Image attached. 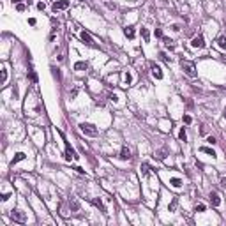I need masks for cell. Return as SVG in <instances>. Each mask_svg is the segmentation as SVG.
<instances>
[{
	"instance_id": "cell-1",
	"label": "cell",
	"mask_w": 226,
	"mask_h": 226,
	"mask_svg": "<svg viewBox=\"0 0 226 226\" xmlns=\"http://www.w3.org/2000/svg\"><path fill=\"white\" fill-rule=\"evenodd\" d=\"M80 131L85 134V136H90V138H96L97 134H99V131H97L96 125L87 124V122H81V124H80Z\"/></svg>"
},
{
	"instance_id": "cell-2",
	"label": "cell",
	"mask_w": 226,
	"mask_h": 226,
	"mask_svg": "<svg viewBox=\"0 0 226 226\" xmlns=\"http://www.w3.org/2000/svg\"><path fill=\"white\" fill-rule=\"evenodd\" d=\"M182 71L189 76V78H196V69H194V64L193 62H187V60H182Z\"/></svg>"
},
{
	"instance_id": "cell-3",
	"label": "cell",
	"mask_w": 226,
	"mask_h": 226,
	"mask_svg": "<svg viewBox=\"0 0 226 226\" xmlns=\"http://www.w3.org/2000/svg\"><path fill=\"white\" fill-rule=\"evenodd\" d=\"M11 219L14 221V223H27V216H25V212L23 210H11Z\"/></svg>"
},
{
	"instance_id": "cell-4",
	"label": "cell",
	"mask_w": 226,
	"mask_h": 226,
	"mask_svg": "<svg viewBox=\"0 0 226 226\" xmlns=\"http://www.w3.org/2000/svg\"><path fill=\"white\" fill-rule=\"evenodd\" d=\"M69 7V0H55L53 2V6H51V9L57 12V11H64V9H67Z\"/></svg>"
},
{
	"instance_id": "cell-5",
	"label": "cell",
	"mask_w": 226,
	"mask_h": 226,
	"mask_svg": "<svg viewBox=\"0 0 226 226\" xmlns=\"http://www.w3.org/2000/svg\"><path fill=\"white\" fill-rule=\"evenodd\" d=\"M191 46H193V48H198V50L205 48V37H203L201 34H200V35H196V37L191 41Z\"/></svg>"
},
{
	"instance_id": "cell-6",
	"label": "cell",
	"mask_w": 226,
	"mask_h": 226,
	"mask_svg": "<svg viewBox=\"0 0 226 226\" xmlns=\"http://www.w3.org/2000/svg\"><path fill=\"white\" fill-rule=\"evenodd\" d=\"M80 37H81V41H83V42L87 44V46H96V42H94L92 35H90L88 32H85V30H83V32L80 34Z\"/></svg>"
},
{
	"instance_id": "cell-7",
	"label": "cell",
	"mask_w": 226,
	"mask_h": 226,
	"mask_svg": "<svg viewBox=\"0 0 226 226\" xmlns=\"http://www.w3.org/2000/svg\"><path fill=\"white\" fill-rule=\"evenodd\" d=\"M150 67H152V74H154V78H155V80H163V78H164L163 69H161V67L157 65V64H152Z\"/></svg>"
},
{
	"instance_id": "cell-8",
	"label": "cell",
	"mask_w": 226,
	"mask_h": 226,
	"mask_svg": "<svg viewBox=\"0 0 226 226\" xmlns=\"http://www.w3.org/2000/svg\"><path fill=\"white\" fill-rule=\"evenodd\" d=\"M209 198H210V203H212L214 207H219V205H221V198H219V194H217L216 191H212V193L209 194Z\"/></svg>"
},
{
	"instance_id": "cell-9",
	"label": "cell",
	"mask_w": 226,
	"mask_h": 226,
	"mask_svg": "<svg viewBox=\"0 0 226 226\" xmlns=\"http://www.w3.org/2000/svg\"><path fill=\"white\" fill-rule=\"evenodd\" d=\"M124 34H125L127 39H134V35H136V32H134V27H132V25H127V27L124 28Z\"/></svg>"
},
{
	"instance_id": "cell-10",
	"label": "cell",
	"mask_w": 226,
	"mask_h": 226,
	"mask_svg": "<svg viewBox=\"0 0 226 226\" xmlns=\"http://www.w3.org/2000/svg\"><path fill=\"white\" fill-rule=\"evenodd\" d=\"M119 157H120L122 161H127V159H131V150H129L127 147H124V148L120 150V155H119Z\"/></svg>"
},
{
	"instance_id": "cell-11",
	"label": "cell",
	"mask_w": 226,
	"mask_h": 226,
	"mask_svg": "<svg viewBox=\"0 0 226 226\" xmlns=\"http://www.w3.org/2000/svg\"><path fill=\"white\" fill-rule=\"evenodd\" d=\"M92 203H94V205H96L101 212H104V214H106V207H104V203H103V200H101V198H94V200H92Z\"/></svg>"
},
{
	"instance_id": "cell-12",
	"label": "cell",
	"mask_w": 226,
	"mask_h": 226,
	"mask_svg": "<svg viewBox=\"0 0 226 226\" xmlns=\"http://www.w3.org/2000/svg\"><path fill=\"white\" fill-rule=\"evenodd\" d=\"M170 184H171L173 187H177V189H178V187H182V184H184V182H182V178H178V177H171V178H170Z\"/></svg>"
},
{
	"instance_id": "cell-13",
	"label": "cell",
	"mask_w": 226,
	"mask_h": 226,
	"mask_svg": "<svg viewBox=\"0 0 226 226\" xmlns=\"http://www.w3.org/2000/svg\"><path fill=\"white\" fill-rule=\"evenodd\" d=\"M69 209H71L73 212H78V210H80V203H78L74 198H71V200H69Z\"/></svg>"
},
{
	"instance_id": "cell-14",
	"label": "cell",
	"mask_w": 226,
	"mask_h": 226,
	"mask_svg": "<svg viewBox=\"0 0 226 226\" xmlns=\"http://www.w3.org/2000/svg\"><path fill=\"white\" fill-rule=\"evenodd\" d=\"M217 46H219V50H226V35L217 37Z\"/></svg>"
},
{
	"instance_id": "cell-15",
	"label": "cell",
	"mask_w": 226,
	"mask_h": 226,
	"mask_svg": "<svg viewBox=\"0 0 226 226\" xmlns=\"http://www.w3.org/2000/svg\"><path fill=\"white\" fill-rule=\"evenodd\" d=\"M87 67H88V64L81 60V62H76V64H74V71H85Z\"/></svg>"
},
{
	"instance_id": "cell-16",
	"label": "cell",
	"mask_w": 226,
	"mask_h": 226,
	"mask_svg": "<svg viewBox=\"0 0 226 226\" xmlns=\"http://www.w3.org/2000/svg\"><path fill=\"white\" fill-rule=\"evenodd\" d=\"M25 157H27V155H25L23 152H18V154H16V155L12 157V161H11V164H16L18 161H23V159H25Z\"/></svg>"
},
{
	"instance_id": "cell-17",
	"label": "cell",
	"mask_w": 226,
	"mask_h": 226,
	"mask_svg": "<svg viewBox=\"0 0 226 226\" xmlns=\"http://www.w3.org/2000/svg\"><path fill=\"white\" fill-rule=\"evenodd\" d=\"M166 152H168V150H166V147H164V148H161V150L155 152V157H157L159 161H163V159H166Z\"/></svg>"
},
{
	"instance_id": "cell-18",
	"label": "cell",
	"mask_w": 226,
	"mask_h": 226,
	"mask_svg": "<svg viewBox=\"0 0 226 226\" xmlns=\"http://www.w3.org/2000/svg\"><path fill=\"white\" fill-rule=\"evenodd\" d=\"M141 37H143V41L145 42H150V32H148V28H141Z\"/></svg>"
},
{
	"instance_id": "cell-19",
	"label": "cell",
	"mask_w": 226,
	"mask_h": 226,
	"mask_svg": "<svg viewBox=\"0 0 226 226\" xmlns=\"http://www.w3.org/2000/svg\"><path fill=\"white\" fill-rule=\"evenodd\" d=\"M200 152H203V154H209V155L216 157V150H214V148H209V147H201V148H200Z\"/></svg>"
},
{
	"instance_id": "cell-20",
	"label": "cell",
	"mask_w": 226,
	"mask_h": 226,
	"mask_svg": "<svg viewBox=\"0 0 226 226\" xmlns=\"http://www.w3.org/2000/svg\"><path fill=\"white\" fill-rule=\"evenodd\" d=\"M177 205H178V198H173V200H171V203L168 205V210H170V212H175Z\"/></svg>"
},
{
	"instance_id": "cell-21",
	"label": "cell",
	"mask_w": 226,
	"mask_h": 226,
	"mask_svg": "<svg viewBox=\"0 0 226 226\" xmlns=\"http://www.w3.org/2000/svg\"><path fill=\"white\" fill-rule=\"evenodd\" d=\"M178 138L182 141H187V132H186V127H180V132H178Z\"/></svg>"
},
{
	"instance_id": "cell-22",
	"label": "cell",
	"mask_w": 226,
	"mask_h": 226,
	"mask_svg": "<svg viewBox=\"0 0 226 226\" xmlns=\"http://www.w3.org/2000/svg\"><path fill=\"white\" fill-rule=\"evenodd\" d=\"M163 41H164V46H166V48H170V50H175V44H173V41H171V39H168V37H163Z\"/></svg>"
},
{
	"instance_id": "cell-23",
	"label": "cell",
	"mask_w": 226,
	"mask_h": 226,
	"mask_svg": "<svg viewBox=\"0 0 226 226\" xmlns=\"http://www.w3.org/2000/svg\"><path fill=\"white\" fill-rule=\"evenodd\" d=\"M131 81H132V76H131L129 71H125V73H124V83H125V85H131Z\"/></svg>"
},
{
	"instance_id": "cell-24",
	"label": "cell",
	"mask_w": 226,
	"mask_h": 226,
	"mask_svg": "<svg viewBox=\"0 0 226 226\" xmlns=\"http://www.w3.org/2000/svg\"><path fill=\"white\" fill-rule=\"evenodd\" d=\"M140 170H141V175H143V177H148V170H150V168H148V164H147V163H143Z\"/></svg>"
},
{
	"instance_id": "cell-25",
	"label": "cell",
	"mask_w": 226,
	"mask_h": 226,
	"mask_svg": "<svg viewBox=\"0 0 226 226\" xmlns=\"http://www.w3.org/2000/svg\"><path fill=\"white\" fill-rule=\"evenodd\" d=\"M6 81H7V69H6V67H2V80H0V83L6 85Z\"/></svg>"
},
{
	"instance_id": "cell-26",
	"label": "cell",
	"mask_w": 226,
	"mask_h": 226,
	"mask_svg": "<svg viewBox=\"0 0 226 226\" xmlns=\"http://www.w3.org/2000/svg\"><path fill=\"white\" fill-rule=\"evenodd\" d=\"M159 57H161V58H163L164 62H171V57H168V55H166L164 51H161V53H159Z\"/></svg>"
},
{
	"instance_id": "cell-27",
	"label": "cell",
	"mask_w": 226,
	"mask_h": 226,
	"mask_svg": "<svg viewBox=\"0 0 226 226\" xmlns=\"http://www.w3.org/2000/svg\"><path fill=\"white\" fill-rule=\"evenodd\" d=\"M196 212H205V205H203V203L196 205Z\"/></svg>"
},
{
	"instance_id": "cell-28",
	"label": "cell",
	"mask_w": 226,
	"mask_h": 226,
	"mask_svg": "<svg viewBox=\"0 0 226 226\" xmlns=\"http://www.w3.org/2000/svg\"><path fill=\"white\" fill-rule=\"evenodd\" d=\"M30 80H32V83H37V74L34 71H30Z\"/></svg>"
},
{
	"instance_id": "cell-29",
	"label": "cell",
	"mask_w": 226,
	"mask_h": 226,
	"mask_svg": "<svg viewBox=\"0 0 226 226\" xmlns=\"http://www.w3.org/2000/svg\"><path fill=\"white\" fill-rule=\"evenodd\" d=\"M207 143H210V145H216V143H217V140H216L214 136H209V138H207Z\"/></svg>"
},
{
	"instance_id": "cell-30",
	"label": "cell",
	"mask_w": 226,
	"mask_h": 226,
	"mask_svg": "<svg viewBox=\"0 0 226 226\" xmlns=\"http://www.w3.org/2000/svg\"><path fill=\"white\" fill-rule=\"evenodd\" d=\"M154 35H155V37H163V30H161V28H155Z\"/></svg>"
},
{
	"instance_id": "cell-31",
	"label": "cell",
	"mask_w": 226,
	"mask_h": 226,
	"mask_svg": "<svg viewBox=\"0 0 226 226\" xmlns=\"http://www.w3.org/2000/svg\"><path fill=\"white\" fill-rule=\"evenodd\" d=\"M110 99H111L113 103H119V96H117V94H110Z\"/></svg>"
},
{
	"instance_id": "cell-32",
	"label": "cell",
	"mask_w": 226,
	"mask_h": 226,
	"mask_svg": "<svg viewBox=\"0 0 226 226\" xmlns=\"http://www.w3.org/2000/svg\"><path fill=\"white\" fill-rule=\"evenodd\" d=\"M191 122H193V119L189 115H184V124H191Z\"/></svg>"
},
{
	"instance_id": "cell-33",
	"label": "cell",
	"mask_w": 226,
	"mask_h": 226,
	"mask_svg": "<svg viewBox=\"0 0 226 226\" xmlns=\"http://www.w3.org/2000/svg\"><path fill=\"white\" fill-rule=\"evenodd\" d=\"M37 9H39V11H44V9H46V6H44V2H39V4H37Z\"/></svg>"
},
{
	"instance_id": "cell-34",
	"label": "cell",
	"mask_w": 226,
	"mask_h": 226,
	"mask_svg": "<svg viewBox=\"0 0 226 226\" xmlns=\"http://www.w3.org/2000/svg\"><path fill=\"white\" fill-rule=\"evenodd\" d=\"M16 9L21 12V11H25V6H23V4H18V6H16Z\"/></svg>"
},
{
	"instance_id": "cell-35",
	"label": "cell",
	"mask_w": 226,
	"mask_h": 226,
	"mask_svg": "<svg viewBox=\"0 0 226 226\" xmlns=\"http://www.w3.org/2000/svg\"><path fill=\"white\" fill-rule=\"evenodd\" d=\"M74 170H76V171H78V173H85V170H83V168H80V166H76V168H74Z\"/></svg>"
},
{
	"instance_id": "cell-36",
	"label": "cell",
	"mask_w": 226,
	"mask_h": 226,
	"mask_svg": "<svg viewBox=\"0 0 226 226\" xmlns=\"http://www.w3.org/2000/svg\"><path fill=\"white\" fill-rule=\"evenodd\" d=\"M9 196H11V194H9V193H6V194L2 196V200H4V201H7V200H9Z\"/></svg>"
},
{
	"instance_id": "cell-37",
	"label": "cell",
	"mask_w": 226,
	"mask_h": 226,
	"mask_svg": "<svg viewBox=\"0 0 226 226\" xmlns=\"http://www.w3.org/2000/svg\"><path fill=\"white\" fill-rule=\"evenodd\" d=\"M28 23H30V25H35L37 21H35V18H30V19H28Z\"/></svg>"
},
{
	"instance_id": "cell-38",
	"label": "cell",
	"mask_w": 226,
	"mask_h": 226,
	"mask_svg": "<svg viewBox=\"0 0 226 226\" xmlns=\"http://www.w3.org/2000/svg\"><path fill=\"white\" fill-rule=\"evenodd\" d=\"M221 186H224V187H226V178H221Z\"/></svg>"
},
{
	"instance_id": "cell-39",
	"label": "cell",
	"mask_w": 226,
	"mask_h": 226,
	"mask_svg": "<svg viewBox=\"0 0 226 226\" xmlns=\"http://www.w3.org/2000/svg\"><path fill=\"white\" fill-rule=\"evenodd\" d=\"M223 115H224V119H226V108H224V113H223Z\"/></svg>"
},
{
	"instance_id": "cell-40",
	"label": "cell",
	"mask_w": 226,
	"mask_h": 226,
	"mask_svg": "<svg viewBox=\"0 0 226 226\" xmlns=\"http://www.w3.org/2000/svg\"><path fill=\"white\" fill-rule=\"evenodd\" d=\"M80 2H85V0H80Z\"/></svg>"
}]
</instances>
